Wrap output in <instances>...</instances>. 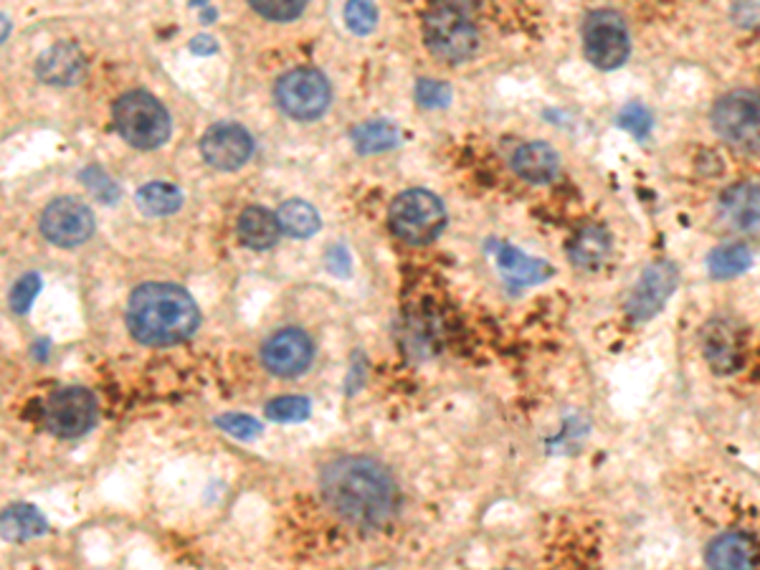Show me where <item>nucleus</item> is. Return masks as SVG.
<instances>
[{
  "instance_id": "f257e3e1",
  "label": "nucleus",
  "mask_w": 760,
  "mask_h": 570,
  "mask_svg": "<svg viewBox=\"0 0 760 570\" xmlns=\"http://www.w3.org/2000/svg\"><path fill=\"white\" fill-rule=\"evenodd\" d=\"M324 503L340 518L358 528H380L401 505L393 474L376 459L340 457L322 469Z\"/></svg>"
},
{
  "instance_id": "f03ea898",
  "label": "nucleus",
  "mask_w": 760,
  "mask_h": 570,
  "mask_svg": "<svg viewBox=\"0 0 760 570\" xmlns=\"http://www.w3.org/2000/svg\"><path fill=\"white\" fill-rule=\"evenodd\" d=\"M198 322L196 299L177 284L147 282L130 295L127 327L137 343L150 348L188 340Z\"/></svg>"
},
{
  "instance_id": "7ed1b4c3",
  "label": "nucleus",
  "mask_w": 760,
  "mask_h": 570,
  "mask_svg": "<svg viewBox=\"0 0 760 570\" xmlns=\"http://www.w3.org/2000/svg\"><path fill=\"white\" fill-rule=\"evenodd\" d=\"M114 127L122 135V140L130 142L137 150H155L168 142L170 114L158 99L147 91H127L114 104Z\"/></svg>"
},
{
  "instance_id": "20e7f679",
  "label": "nucleus",
  "mask_w": 760,
  "mask_h": 570,
  "mask_svg": "<svg viewBox=\"0 0 760 570\" xmlns=\"http://www.w3.org/2000/svg\"><path fill=\"white\" fill-rule=\"evenodd\" d=\"M424 41L433 57L446 64H462L479 46L475 21L459 5H433L424 18Z\"/></svg>"
},
{
  "instance_id": "39448f33",
  "label": "nucleus",
  "mask_w": 760,
  "mask_h": 570,
  "mask_svg": "<svg viewBox=\"0 0 760 570\" xmlns=\"http://www.w3.org/2000/svg\"><path fill=\"white\" fill-rule=\"evenodd\" d=\"M446 226V208L431 190H403L391 203L393 234L410 246L431 244Z\"/></svg>"
},
{
  "instance_id": "423d86ee",
  "label": "nucleus",
  "mask_w": 760,
  "mask_h": 570,
  "mask_svg": "<svg viewBox=\"0 0 760 570\" xmlns=\"http://www.w3.org/2000/svg\"><path fill=\"white\" fill-rule=\"evenodd\" d=\"M712 127L727 145L743 152H760V91L735 89L712 107Z\"/></svg>"
},
{
  "instance_id": "0eeeda50",
  "label": "nucleus",
  "mask_w": 760,
  "mask_h": 570,
  "mask_svg": "<svg viewBox=\"0 0 760 570\" xmlns=\"http://www.w3.org/2000/svg\"><path fill=\"white\" fill-rule=\"evenodd\" d=\"M274 97L279 110L294 120H317L330 107L332 91L330 82L322 72L309 66H299L286 72L277 82Z\"/></svg>"
},
{
  "instance_id": "6e6552de",
  "label": "nucleus",
  "mask_w": 760,
  "mask_h": 570,
  "mask_svg": "<svg viewBox=\"0 0 760 570\" xmlns=\"http://www.w3.org/2000/svg\"><path fill=\"white\" fill-rule=\"evenodd\" d=\"M584 49L596 69L611 72L626 64L632 51L629 28L616 11H593L584 23Z\"/></svg>"
},
{
  "instance_id": "1a4fd4ad",
  "label": "nucleus",
  "mask_w": 760,
  "mask_h": 570,
  "mask_svg": "<svg viewBox=\"0 0 760 570\" xmlns=\"http://www.w3.org/2000/svg\"><path fill=\"white\" fill-rule=\"evenodd\" d=\"M46 421L49 429L61 438H76L87 434L97 421V398L79 385H66L51 393L46 404Z\"/></svg>"
},
{
  "instance_id": "9d476101",
  "label": "nucleus",
  "mask_w": 760,
  "mask_h": 570,
  "mask_svg": "<svg viewBox=\"0 0 760 570\" xmlns=\"http://www.w3.org/2000/svg\"><path fill=\"white\" fill-rule=\"evenodd\" d=\"M41 231L51 244L72 249V246L84 244L95 234V213L82 200L57 198L46 206L41 215Z\"/></svg>"
},
{
  "instance_id": "9b49d317",
  "label": "nucleus",
  "mask_w": 760,
  "mask_h": 570,
  "mask_svg": "<svg viewBox=\"0 0 760 570\" xmlns=\"http://www.w3.org/2000/svg\"><path fill=\"white\" fill-rule=\"evenodd\" d=\"M315 358V343L305 330L284 327L279 330L263 343L261 360L269 373L279 379H294V375L305 373Z\"/></svg>"
},
{
  "instance_id": "f8f14e48",
  "label": "nucleus",
  "mask_w": 760,
  "mask_h": 570,
  "mask_svg": "<svg viewBox=\"0 0 760 570\" xmlns=\"http://www.w3.org/2000/svg\"><path fill=\"white\" fill-rule=\"evenodd\" d=\"M200 152L208 165L216 171H236L242 168L254 152V137L249 129L236 125V122H221L213 125L200 140Z\"/></svg>"
},
{
  "instance_id": "ddd939ff",
  "label": "nucleus",
  "mask_w": 760,
  "mask_h": 570,
  "mask_svg": "<svg viewBox=\"0 0 760 570\" xmlns=\"http://www.w3.org/2000/svg\"><path fill=\"white\" fill-rule=\"evenodd\" d=\"M677 282L679 272L670 261H657V264H651L647 272L641 274V280L636 282L629 302H626V310H629L632 320L643 322L654 318L664 307L666 299L672 297Z\"/></svg>"
},
{
  "instance_id": "4468645a",
  "label": "nucleus",
  "mask_w": 760,
  "mask_h": 570,
  "mask_svg": "<svg viewBox=\"0 0 760 570\" xmlns=\"http://www.w3.org/2000/svg\"><path fill=\"white\" fill-rule=\"evenodd\" d=\"M702 352L715 373H733L743 360V340L738 325L727 318L710 320L702 330Z\"/></svg>"
},
{
  "instance_id": "2eb2a0df",
  "label": "nucleus",
  "mask_w": 760,
  "mask_h": 570,
  "mask_svg": "<svg viewBox=\"0 0 760 570\" xmlns=\"http://www.w3.org/2000/svg\"><path fill=\"white\" fill-rule=\"evenodd\" d=\"M720 215L740 234H760V186L756 183H735L720 196Z\"/></svg>"
},
{
  "instance_id": "dca6fc26",
  "label": "nucleus",
  "mask_w": 760,
  "mask_h": 570,
  "mask_svg": "<svg viewBox=\"0 0 760 570\" xmlns=\"http://www.w3.org/2000/svg\"><path fill=\"white\" fill-rule=\"evenodd\" d=\"M84 69H87L84 53L69 41L51 46V49H46L41 59L36 61L38 79L46 84H57V87H69V84L79 82L84 76Z\"/></svg>"
},
{
  "instance_id": "f3484780",
  "label": "nucleus",
  "mask_w": 760,
  "mask_h": 570,
  "mask_svg": "<svg viewBox=\"0 0 760 570\" xmlns=\"http://www.w3.org/2000/svg\"><path fill=\"white\" fill-rule=\"evenodd\" d=\"M710 570H758L760 548L743 533H725L708 548Z\"/></svg>"
},
{
  "instance_id": "a211bd4d",
  "label": "nucleus",
  "mask_w": 760,
  "mask_h": 570,
  "mask_svg": "<svg viewBox=\"0 0 760 570\" xmlns=\"http://www.w3.org/2000/svg\"><path fill=\"white\" fill-rule=\"evenodd\" d=\"M512 168L527 183H550L561 173V156L548 142H527L515 150Z\"/></svg>"
},
{
  "instance_id": "6ab92c4d",
  "label": "nucleus",
  "mask_w": 760,
  "mask_h": 570,
  "mask_svg": "<svg viewBox=\"0 0 760 570\" xmlns=\"http://www.w3.org/2000/svg\"><path fill=\"white\" fill-rule=\"evenodd\" d=\"M494 257H498V267L502 276H505L512 287H530V284L546 282L548 276L553 274V269H550L548 261L527 257V253H523L510 244H500V249Z\"/></svg>"
},
{
  "instance_id": "aec40b11",
  "label": "nucleus",
  "mask_w": 760,
  "mask_h": 570,
  "mask_svg": "<svg viewBox=\"0 0 760 570\" xmlns=\"http://www.w3.org/2000/svg\"><path fill=\"white\" fill-rule=\"evenodd\" d=\"M279 231L282 228H279L277 215L261 206L244 208L242 215H238V221H236L238 241H242L244 246H249V249H256V251L271 249V246L277 244Z\"/></svg>"
},
{
  "instance_id": "412c9836",
  "label": "nucleus",
  "mask_w": 760,
  "mask_h": 570,
  "mask_svg": "<svg viewBox=\"0 0 760 570\" xmlns=\"http://www.w3.org/2000/svg\"><path fill=\"white\" fill-rule=\"evenodd\" d=\"M611 251V236L601 226L580 228L568 246L571 261L584 269H599Z\"/></svg>"
},
{
  "instance_id": "4be33fe9",
  "label": "nucleus",
  "mask_w": 760,
  "mask_h": 570,
  "mask_svg": "<svg viewBox=\"0 0 760 570\" xmlns=\"http://www.w3.org/2000/svg\"><path fill=\"white\" fill-rule=\"evenodd\" d=\"M355 150L360 156H373V152L393 150L401 142V133L393 122L388 120H368L351 133Z\"/></svg>"
},
{
  "instance_id": "5701e85b",
  "label": "nucleus",
  "mask_w": 760,
  "mask_h": 570,
  "mask_svg": "<svg viewBox=\"0 0 760 570\" xmlns=\"http://www.w3.org/2000/svg\"><path fill=\"white\" fill-rule=\"evenodd\" d=\"M49 525H46V518L36 507L30 505H11L5 507L3 512V537L5 541H30V537L44 535Z\"/></svg>"
},
{
  "instance_id": "b1692460",
  "label": "nucleus",
  "mask_w": 760,
  "mask_h": 570,
  "mask_svg": "<svg viewBox=\"0 0 760 570\" xmlns=\"http://www.w3.org/2000/svg\"><path fill=\"white\" fill-rule=\"evenodd\" d=\"M277 221H279V228H282L286 236H294V238H307L320 231V215H317V211L307 203V200H299V198L286 200V203L279 206Z\"/></svg>"
},
{
  "instance_id": "393cba45",
  "label": "nucleus",
  "mask_w": 760,
  "mask_h": 570,
  "mask_svg": "<svg viewBox=\"0 0 760 570\" xmlns=\"http://www.w3.org/2000/svg\"><path fill=\"white\" fill-rule=\"evenodd\" d=\"M753 264V253L743 244H725L710 251L708 269L712 280H733L743 272H748Z\"/></svg>"
},
{
  "instance_id": "a878e982",
  "label": "nucleus",
  "mask_w": 760,
  "mask_h": 570,
  "mask_svg": "<svg viewBox=\"0 0 760 570\" xmlns=\"http://www.w3.org/2000/svg\"><path fill=\"white\" fill-rule=\"evenodd\" d=\"M137 206L147 215H170L183 206V193L173 183H147L137 190Z\"/></svg>"
},
{
  "instance_id": "bb28decb",
  "label": "nucleus",
  "mask_w": 760,
  "mask_h": 570,
  "mask_svg": "<svg viewBox=\"0 0 760 570\" xmlns=\"http://www.w3.org/2000/svg\"><path fill=\"white\" fill-rule=\"evenodd\" d=\"M267 416L279 423H297L309 416V400L302 396H282L267 404Z\"/></svg>"
},
{
  "instance_id": "cd10ccee",
  "label": "nucleus",
  "mask_w": 760,
  "mask_h": 570,
  "mask_svg": "<svg viewBox=\"0 0 760 570\" xmlns=\"http://www.w3.org/2000/svg\"><path fill=\"white\" fill-rule=\"evenodd\" d=\"M252 8L267 21L286 23L305 13L307 3H302V0H254Z\"/></svg>"
},
{
  "instance_id": "c85d7f7f",
  "label": "nucleus",
  "mask_w": 760,
  "mask_h": 570,
  "mask_svg": "<svg viewBox=\"0 0 760 570\" xmlns=\"http://www.w3.org/2000/svg\"><path fill=\"white\" fill-rule=\"evenodd\" d=\"M416 102L424 107V110H441L452 102V89L444 82H433V79H421L416 84Z\"/></svg>"
},
{
  "instance_id": "c756f323",
  "label": "nucleus",
  "mask_w": 760,
  "mask_h": 570,
  "mask_svg": "<svg viewBox=\"0 0 760 570\" xmlns=\"http://www.w3.org/2000/svg\"><path fill=\"white\" fill-rule=\"evenodd\" d=\"M345 23L347 28L355 30V34H370L378 23V8L373 3H363V0H355V3L345 5Z\"/></svg>"
},
{
  "instance_id": "7c9ffc66",
  "label": "nucleus",
  "mask_w": 760,
  "mask_h": 570,
  "mask_svg": "<svg viewBox=\"0 0 760 570\" xmlns=\"http://www.w3.org/2000/svg\"><path fill=\"white\" fill-rule=\"evenodd\" d=\"M216 426L223 429L231 436L244 438V442H252V438L261 434V423L254 421L252 416H244V413H223V416H219V419H216Z\"/></svg>"
},
{
  "instance_id": "2f4dec72",
  "label": "nucleus",
  "mask_w": 760,
  "mask_h": 570,
  "mask_svg": "<svg viewBox=\"0 0 760 570\" xmlns=\"http://www.w3.org/2000/svg\"><path fill=\"white\" fill-rule=\"evenodd\" d=\"M38 292H41V276H38V274L21 276V280L15 282L13 292H11L13 312L26 314L30 310V305H34V299H36Z\"/></svg>"
},
{
  "instance_id": "473e14b6",
  "label": "nucleus",
  "mask_w": 760,
  "mask_h": 570,
  "mask_svg": "<svg viewBox=\"0 0 760 570\" xmlns=\"http://www.w3.org/2000/svg\"><path fill=\"white\" fill-rule=\"evenodd\" d=\"M618 125H622L624 129H629L634 137L643 140V137L649 135L651 125H654V120H651V114L643 104H626L624 110L618 112Z\"/></svg>"
},
{
  "instance_id": "72a5a7b5",
  "label": "nucleus",
  "mask_w": 760,
  "mask_h": 570,
  "mask_svg": "<svg viewBox=\"0 0 760 570\" xmlns=\"http://www.w3.org/2000/svg\"><path fill=\"white\" fill-rule=\"evenodd\" d=\"M191 51L193 53H213L216 51V41L211 36H198L191 41Z\"/></svg>"
}]
</instances>
